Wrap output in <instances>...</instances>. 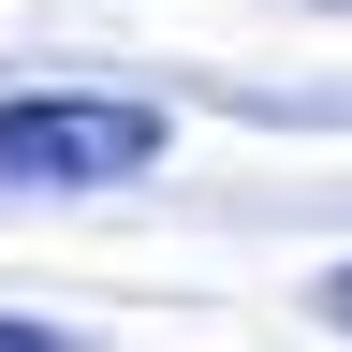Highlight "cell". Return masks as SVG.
<instances>
[{
  "mask_svg": "<svg viewBox=\"0 0 352 352\" xmlns=\"http://www.w3.org/2000/svg\"><path fill=\"white\" fill-rule=\"evenodd\" d=\"M323 323H352V264H338V279H323Z\"/></svg>",
  "mask_w": 352,
  "mask_h": 352,
  "instance_id": "2",
  "label": "cell"
},
{
  "mask_svg": "<svg viewBox=\"0 0 352 352\" xmlns=\"http://www.w3.org/2000/svg\"><path fill=\"white\" fill-rule=\"evenodd\" d=\"M162 162V103L132 88H0V191H103Z\"/></svg>",
  "mask_w": 352,
  "mask_h": 352,
  "instance_id": "1",
  "label": "cell"
},
{
  "mask_svg": "<svg viewBox=\"0 0 352 352\" xmlns=\"http://www.w3.org/2000/svg\"><path fill=\"white\" fill-rule=\"evenodd\" d=\"M0 352H59V338H44V323H0Z\"/></svg>",
  "mask_w": 352,
  "mask_h": 352,
  "instance_id": "3",
  "label": "cell"
}]
</instances>
